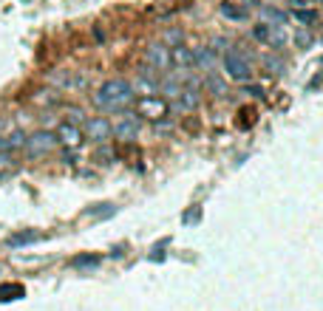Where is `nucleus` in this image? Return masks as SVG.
Wrapping results in <instances>:
<instances>
[{
	"label": "nucleus",
	"instance_id": "39448f33",
	"mask_svg": "<svg viewBox=\"0 0 323 311\" xmlns=\"http://www.w3.org/2000/svg\"><path fill=\"white\" fill-rule=\"evenodd\" d=\"M145 57H148V65H150L153 71L170 68V48H164V46H150L148 51H145Z\"/></svg>",
	"mask_w": 323,
	"mask_h": 311
},
{
	"label": "nucleus",
	"instance_id": "4468645a",
	"mask_svg": "<svg viewBox=\"0 0 323 311\" xmlns=\"http://www.w3.org/2000/svg\"><path fill=\"white\" fill-rule=\"evenodd\" d=\"M295 17H298L300 23H315V20H318V14L309 12V9H298V12H295Z\"/></svg>",
	"mask_w": 323,
	"mask_h": 311
},
{
	"label": "nucleus",
	"instance_id": "423d86ee",
	"mask_svg": "<svg viewBox=\"0 0 323 311\" xmlns=\"http://www.w3.org/2000/svg\"><path fill=\"white\" fill-rule=\"evenodd\" d=\"M111 133H116L119 139H133L139 133V119L136 113H125L116 125H111Z\"/></svg>",
	"mask_w": 323,
	"mask_h": 311
},
{
	"label": "nucleus",
	"instance_id": "f03ea898",
	"mask_svg": "<svg viewBox=\"0 0 323 311\" xmlns=\"http://www.w3.org/2000/svg\"><path fill=\"white\" fill-rule=\"evenodd\" d=\"M224 71H227L230 80H235V82H250V77H253L250 59L244 57L241 51H230V54L224 57Z\"/></svg>",
	"mask_w": 323,
	"mask_h": 311
},
{
	"label": "nucleus",
	"instance_id": "9b49d317",
	"mask_svg": "<svg viewBox=\"0 0 323 311\" xmlns=\"http://www.w3.org/2000/svg\"><path fill=\"white\" fill-rule=\"evenodd\" d=\"M57 139L65 141V144H77L80 141V127L74 125V122H65V125L57 127Z\"/></svg>",
	"mask_w": 323,
	"mask_h": 311
},
{
	"label": "nucleus",
	"instance_id": "20e7f679",
	"mask_svg": "<svg viewBox=\"0 0 323 311\" xmlns=\"http://www.w3.org/2000/svg\"><path fill=\"white\" fill-rule=\"evenodd\" d=\"M253 34H255V40H261V43H266V46H272V48H278V46H284V43H287L284 28L269 26V23H258L253 28Z\"/></svg>",
	"mask_w": 323,
	"mask_h": 311
},
{
	"label": "nucleus",
	"instance_id": "7ed1b4c3",
	"mask_svg": "<svg viewBox=\"0 0 323 311\" xmlns=\"http://www.w3.org/2000/svg\"><path fill=\"white\" fill-rule=\"evenodd\" d=\"M60 144L57 133H51V130H37L32 136H26V144L23 147L32 153V156H43V153H51V150Z\"/></svg>",
	"mask_w": 323,
	"mask_h": 311
},
{
	"label": "nucleus",
	"instance_id": "2eb2a0df",
	"mask_svg": "<svg viewBox=\"0 0 323 311\" xmlns=\"http://www.w3.org/2000/svg\"><path fill=\"white\" fill-rule=\"evenodd\" d=\"M139 91L148 93V96H153V91H156V82L148 80V77H142V80H139Z\"/></svg>",
	"mask_w": 323,
	"mask_h": 311
},
{
	"label": "nucleus",
	"instance_id": "f8f14e48",
	"mask_svg": "<svg viewBox=\"0 0 323 311\" xmlns=\"http://www.w3.org/2000/svg\"><path fill=\"white\" fill-rule=\"evenodd\" d=\"M40 241V232H17L9 238V246H26V243H34Z\"/></svg>",
	"mask_w": 323,
	"mask_h": 311
},
{
	"label": "nucleus",
	"instance_id": "9d476101",
	"mask_svg": "<svg viewBox=\"0 0 323 311\" xmlns=\"http://www.w3.org/2000/svg\"><path fill=\"white\" fill-rule=\"evenodd\" d=\"M139 113H148L150 119H159V116L167 113V105L162 102V99L148 96V99H142V102H139Z\"/></svg>",
	"mask_w": 323,
	"mask_h": 311
},
{
	"label": "nucleus",
	"instance_id": "1a4fd4ad",
	"mask_svg": "<svg viewBox=\"0 0 323 311\" xmlns=\"http://www.w3.org/2000/svg\"><path fill=\"white\" fill-rule=\"evenodd\" d=\"M170 65H173L179 74L182 71H187L190 65H193V54L187 51L185 46H176V48H170Z\"/></svg>",
	"mask_w": 323,
	"mask_h": 311
},
{
	"label": "nucleus",
	"instance_id": "ddd939ff",
	"mask_svg": "<svg viewBox=\"0 0 323 311\" xmlns=\"http://www.w3.org/2000/svg\"><path fill=\"white\" fill-rule=\"evenodd\" d=\"M196 105H198L196 91H190V88H187V91L182 93V108H196Z\"/></svg>",
	"mask_w": 323,
	"mask_h": 311
},
{
	"label": "nucleus",
	"instance_id": "6e6552de",
	"mask_svg": "<svg viewBox=\"0 0 323 311\" xmlns=\"http://www.w3.org/2000/svg\"><path fill=\"white\" fill-rule=\"evenodd\" d=\"M258 17H261V23L278 26V28L287 26V14L281 12V9H275V6H258Z\"/></svg>",
	"mask_w": 323,
	"mask_h": 311
},
{
	"label": "nucleus",
	"instance_id": "0eeeda50",
	"mask_svg": "<svg viewBox=\"0 0 323 311\" xmlns=\"http://www.w3.org/2000/svg\"><path fill=\"white\" fill-rule=\"evenodd\" d=\"M85 133H88V139H94V141H102V139L111 136V122H108L105 116H94V119L85 122Z\"/></svg>",
	"mask_w": 323,
	"mask_h": 311
},
{
	"label": "nucleus",
	"instance_id": "f257e3e1",
	"mask_svg": "<svg viewBox=\"0 0 323 311\" xmlns=\"http://www.w3.org/2000/svg\"><path fill=\"white\" fill-rule=\"evenodd\" d=\"M133 99V85L122 80H111L105 82L99 91L94 93V105L102 108V111H119L122 105H128Z\"/></svg>",
	"mask_w": 323,
	"mask_h": 311
}]
</instances>
